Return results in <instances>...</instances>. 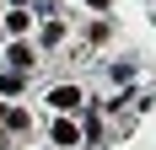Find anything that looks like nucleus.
I'll list each match as a JSON object with an SVG mask.
<instances>
[{
	"mask_svg": "<svg viewBox=\"0 0 156 150\" xmlns=\"http://www.w3.org/2000/svg\"><path fill=\"white\" fill-rule=\"evenodd\" d=\"M48 102L59 107V113H70V107H81V91H76V86H54V91H48Z\"/></svg>",
	"mask_w": 156,
	"mask_h": 150,
	"instance_id": "f257e3e1",
	"label": "nucleus"
},
{
	"mask_svg": "<svg viewBox=\"0 0 156 150\" xmlns=\"http://www.w3.org/2000/svg\"><path fill=\"white\" fill-rule=\"evenodd\" d=\"M54 139H59V145H76L81 134H76V123H54Z\"/></svg>",
	"mask_w": 156,
	"mask_h": 150,
	"instance_id": "f03ea898",
	"label": "nucleus"
},
{
	"mask_svg": "<svg viewBox=\"0 0 156 150\" xmlns=\"http://www.w3.org/2000/svg\"><path fill=\"white\" fill-rule=\"evenodd\" d=\"M11 64L16 70H32V48H11Z\"/></svg>",
	"mask_w": 156,
	"mask_h": 150,
	"instance_id": "20e7f679",
	"label": "nucleus"
},
{
	"mask_svg": "<svg viewBox=\"0 0 156 150\" xmlns=\"http://www.w3.org/2000/svg\"><path fill=\"white\" fill-rule=\"evenodd\" d=\"M0 91H5V97H16V91H22V75H0Z\"/></svg>",
	"mask_w": 156,
	"mask_h": 150,
	"instance_id": "39448f33",
	"label": "nucleus"
},
{
	"mask_svg": "<svg viewBox=\"0 0 156 150\" xmlns=\"http://www.w3.org/2000/svg\"><path fill=\"white\" fill-rule=\"evenodd\" d=\"M0 123H5V129H27L32 118H27V113H16V107H5V118H0Z\"/></svg>",
	"mask_w": 156,
	"mask_h": 150,
	"instance_id": "7ed1b4c3",
	"label": "nucleus"
}]
</instances>
